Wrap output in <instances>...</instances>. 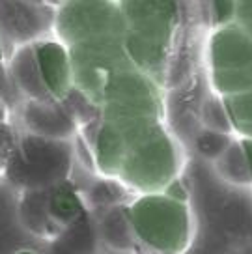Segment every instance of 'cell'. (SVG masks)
I'll return each instance as SVG.
<instances>
[{"mask_svg": "<svg viewBox=\"0 0 252 254\" xmlns=\"http://www.w3.org/2000/svg\"><path fill=\"white\" fill-rule=\"evenodd\" d=\"M126 136L120 180L142 194L161 192L180 172V150L155 120H109Z\"/></svg>", "mask_w": 252, "mask_h": 254, "instance_id": "6da1fadb", "label": "cell"}, {"mask_svg": "<svg viewBox=\"0 0 252 254\" xmlns=\"http://www.w3.org/2000/svg\"><path fill=\"white\" fill-rule=\"evenodd\" d=\"M17 92L30 101H65L73 90L69 49L60 40H40L17 49L8 58Z\"/></svg>", "mask_w": 252, "mask_h": 254, "instance_id": "7a4b0ae2", "label": "cell"}, {"mask_svg": "<svg viewBox=\"0 0 252 254\" xmlns=\"http://www.w3.org/2000/svg\"><path fill=\"white\" fill-rule=\"evenodd\" d=\"M133 239L148 254H183L190 243L192 219L187 204L163 192L140 194L127 206Z\"/></svg>", "mask_w": 252, "mask_h": 254, "instance_id": "3957f363", "label": "cell"}, {"mask_svg": "<svg viewBox=\"0 0 252 254\" xmlns=\"http://www.w3.org/2000/svg\"><path fill=\"white\" fill-rule=\"evenodd\" d=\"M67 163L69 151L63 140L41 138L28 133L19 136L4 176L13 185L36 190L58 182L65 174Z\"/></svg>", "mask_w": 252, "mask_h": 254, "instance_id": "277c9868", "label": "cell"}, {"mask_svg": "<svg viewBox=\"0 0 252 254\" xmlns=\"http://www.w3.org/2000/svg\"><path fill=\"white\" fill-rule=\"evenodd\" d=\"M41 2H0V41L6 60L17 49L47 38L56 13Z\"/></svg>", "mask_w": 252, "mask_h": 254, "instance_id": "5b68a950", "label": "cell"}, {"mask_svg": "<svg viewBox=\"0 0 252 254\" xmlns=\"http://www.w3.org/2000/svg\"><path fill=\"white\" fill-rule=\"evenodd\" d=\"M114 4L99 2H69L56 11L55 32L63 45H80L86 41L103 40V36L114 32L118 11Z\"/></svg>", "mask_w": 252, "mask_h": 254, "instance_id": "8992f818", "label": "cell"}, {"mask_svg": "<svg viewBox=\"0 0 252 254\" xmlns=\"http://www.w3.org/2000/svg\"><path fill=\"white\" fill-rule=\"evenodd\" d=\"M23 122L30 135L65 140L75 133L73 114L62 101H30L26 99L23 107Z\"/></svg>", "mask_w": 252, "mask_h": 254, "instance_id": "52a82bcc", "label": "cell"}, {"mask_svg": "<svg viewBox=\"0 0 252 254\" xmlns=\"http://www.w3.org/2000/svg\"><path fill=\"white\" fill-rule=\"evenodd\" d=\"M209 60L213 69H249L252 38L237 24L219 28L209 41Z\"/></svg>", "mask_w": 252, "mask_h": 254, "instance_id": "ba28073f", "label": "cell"}, {"mask_svg": "<svg viewBox=\"0 0 252 254\" xmlns=\"http://www.w3.org/2000/svg\"><path fill=\"white\" fill-rule=\"evenodd\" d=\"M94 157L105 176L118 178L126 159V136L118 124L105 120L94 142Z\"/></svg>", "mask_w": 252, "mask_h": 254, "instance_id": "9c48e42d", "label": "cell"}, {"mask_svg": "<svg viewBox=\"0 0 252 254\" xmlns=\"http://www.w3.org/2000/svg\"><path fill=\"white\" fill-rule=\"evenodd\" d=\"M217 170L219 174L228 180V182L239 183V185H245V183H252L251 172H249V167H247V161H245V153L243 148H241V142H230V146L222 151L221 155L217 157Z\"/></svg>", "mask_w": 252, "mask_h": 254, "instance_id": "30bf717a", "label": "cell"}, {"mask_svg": "<svg viewBox=\"0 0 252 254\" xmlns=\"http://www.w3.org/2000/svg\"><path fill=\"white\" fill-rule=\"evenodd\" d=\"M202 122L209 129V133L228 135V133L236 131L234 122L226 109V103H224V97H219V95H211L205 99L204 107H202Z\"/></svg>", "mask_w": 252, "mask_h": 254, "instance_id": "8fae6325", "label": "cell"}, {"mask_svg": "<svg viewBox=\"0 0 252 254\" xmlns=\"http://www.w3.org/2000/svg\"><path fill=\"white\" fill-rule=\"evenodd\" d=\"M211 82L222 97L252 90V73L249 69H213Z\"/></svg>", "mask_w": 252, "mask_h": 254, "instance_id": "7c38bea8", "label": "cell"}, {"mask_svg": "<svg viewBox=\"0 0 252 254\" xmlns=\"http://www.w3.org/2000/svg\"><path fill=\"white\" fill-rule=\"evenodd\" d=\"M79 202L75 198V194L71 190H58L55 192L47 202V213L53 217V221L58 222H69L75 219V215L79 213Z\"/></svg>", "mask_w": 252, "mask_h": 254, "instance_id": "4fadbf2b", "label": "cell"}, {"mask_svg": "<svg viewBox=\"0 0 252 254\" xmlns=\"http://www.w3.org/2000/svg\"><path fill=\"white\" fill-rule=\"evenodd\" d=\"M224 103H226L228 114L236 129L243 126H252V90L224 97Z\"/></svg>", "mask_w": 252, "mask_h": 254, "instance_id": "5bb4252c", "label": "cell"}, {"mask_svg": "<svg viewBox=\"0 0 252 254\" xmlns=\"http://www.w3.org/2000/svg\"><path fill=\"white\" fill-rule=\"evenodd\" d=\"M19 136L15 135V129L8 124H0V176L6 174V168L9 165V159L13 155Z\"/></svg>", "mask_w": 252, "mask_h": 254, "instance_id": "9a60e30c", "label": "cell"}, {"mask_svg": "<svg viewBox=\"0 0 252 254\" xmlns=\"http://www.w3.org/2000/svg\"><path fill=\"white\" fill-rule=\"evenodd\" d=\"M213 9V24L224 28L234 24V19H237V2H215L211 4Z\"/></svg>", "mask_w": 252, "mask_h": 254, "instance_id": "2e32d148", "label": "cell"}, {"mask_svg": "<svg viewBox=\"0 0 252 254\" xmlns=\"http://www.w3.org/2000/svg\"><path fill=\"white\" fill-rule=\"evenodd\" d=\"M13 82H11V77H9L8 71V64L0 62V103L8 105L11 101V95H13Z\"/></svg>", "mask_w": 252, "mask_h": 254, "instance_id": "e0dca14e", "label": "cell"}, {"mask_svg": "<svg viewBox=\"0 0 252 254\" xmlns=\"http://www.w3.org/2000/svg\"><path fill=\"white\" fill-rule=\"evenodd\" d=\"M163 194H166L168 198L172 200H178V202H182V204H187V190H185V187H183V183L180 182V178H176L174 182H170L168 185L165 187V190H163Z\"/></svg>", "mask_w": 252, "mask_h": 254, "instance_id": "ac0fdd59", "label": "cell"}, {"mask_svg": "<svg viewBox=\"0 0 252 254\" xmlns=\"http://www.w3.org/2000/svg\"><path fill=\"white\" fill-rule=\"evenodd\" d=\"M239 142H241L245 161H247V167H249V172H251V178H252V140L251 138H241Z\"/></svg>", "mask_w": 252, "mask_h": 254, "instance_id": "d6986e66", "label": "cell"}, {"mask_svg": "<svg viewBox=\"0 0 252 254\" xmlns=\"http://www.w3.org/2000/svg\"><path fill=\"white\" fill-rule=\"evenodd\" d=\"M9 107L6 103H0V124H8Z\"/></svg>", "mask_w": 252, "mask_h": 254, "instance_id": "ffe728a7", "label": "cell"}, {"mask_svg": "<svg viewBox=\"0 0 252 254\" xmlns=\"http://www.w3.org/2000/svg\"><path fill=\"white\" fill-rule=\"evenodd\" d=\"M15 254H38L36 251H32V249H21V251H17Z\"/></svg>", "mask_w": 252, "mask_h": 254, "instance_id": "44dd1931", "label": "cell"}, {"mask_svg": "<svg viewBox=\"0 0 252 254\" xmlns=\"http://www.w3.org/2000/svg\"><path fill=\"white\" fill-rule=\"evenodd\" d=\"M0 62H6V55H4V47H2V41H0Z\"/></svg>", "mask_w": 252, "mask_h": 254, "instance_id": "7402d4cb", "label": "cell"}]
</instances>
